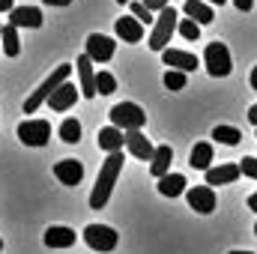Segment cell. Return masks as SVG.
<instances>
[{"instance_id": "6da1fadb", "label": "cell", "mask_w": 257, "mask_h": 254, "mask_svg": "<svg viewBox=\"0 0 257 254\" xmlns=\"http://www.w3.org/2000/svg\"><path fill=\"white\" fill-rule=\"evenodd\" d=\"M120 171H123V150H120V153H111V156L102 162L99 177H96V186L90 191V206H93V209H105V203H108V197H111V191H114V183H117Z\"/></svg>"}, {"instance_id": "7a4b0ae2", "label": "cell", "mask_w": 257, "mask_h": 254, "mask_svg": "<svg viewBox=\"0 0 257 254\" xmlns=\"http://www.w3.org/2000/svg\"><path fill=\"white\" fill-rule=\"evenodd\" d=\"M69 75H72V66H69V63L57 66V69H54V72H51V75H48V78H45V81H42L30 96H27V102H24V114H36V111H39V105H42V102H48V99H51V93H54L60 84L69 81Z\"/></svg>"}, {"instance_id": "3957f363", "label": "cell", "mask_w": 257, "mask_h": 254, "mask_svg": "<svg viewBox=\"0 0 257 254\" xmlns=\"http://www.w3.org/2000/svg\"><path fill=\"white\" fill-rule=\"evenodd\" d=\"M177 27H180V15H177V9H174V6L162 9L159 18H156V27H153V33H150V39H147L150 48H153V51H165L168 42H171V36L177 33Z\"/></svg>"}, {"instance_id": "277c9868", "label": "cell", "mask_w": 257, "mask_h": 254, "mask_svg": "<svg viewBox=\"0 0 257 254\" xmlns=\"http://www.w3.org/2000/svg\"><path fill=\"white\" fill-rule=\"evenodd\" d=\"M111 123L120 129V132H141L144 123H147V114L135 102H120V105L111 108Z\"/></svg>"}, {"instance_id": "5b68a950", "label": "cell", "mask_w": 257, "mask_h": 254, "mask_svg": "<svg viewBox=\"0 0 257 254\" xmlns=\"http://www.w3.org/2000/svg\"><path fill=\"white\" fill-rule=\"evenodd\" d=\"M203 66H206V72H209L212 78H227L230 69H233L227 45H224V42H209L206 51H203Z\"/></svg>"}, {"instance_id": "8992f818", "label": "cell", "mask_w": 257, "mask_h": 254, "mask_svg": "<svg viewBox=\"0 0 257 254\" xmlns=\"http://www.w3.org/2000/svg\"><path fill=\"white\" fill-rule=\"evenodd\" d=\"M84 242L93 251H114L117 248V230L108 224H87L84 227Z\"/></svg>"}, {"instance_id": "52a82bcc", "label": "cell", "mask_w": 257, "mask_h": 254, "mask_svg": "<svg viewBox=\"0 0 257 254\" xmlns=\"http://www.w3.org/2000/svg\"><path fill=\"white\" fill-rule=\"evenodd\" d=\"M18 138L27 147H45L51 138V123L48 120H24L18 126Z\"/></svg>"}, {"instance_id": "ba28073f", "label": "cell", "mask_w": 257, "mask_h": 254, "mask_svg": "<svg viewBox=\"0 0 257 254\" xmlns=\"http://www.w3.org/2000/svg\"><path fill=\"white\" fill-rule=\"evenodd\" d=\"M114 51H117V42L111 39V36H102V33H90L87 36V57L93 60V63H108L111 57H114Z\"/></svg>"}, {"instance_id": "9c48e42d", "label": "cell", "mask_w": 257, "mask_h": 254, "mask_svg": "<svg viewBox=\"0 0 257 254\" xmlns=\"http://www.w3.org/2000/svg\"><path fill=\"white\" fill-rule=\"evenodd\" d=\"M186 197H189V206L200 215H209L215 209V191L209 186H194V189L186 191Z\"/></svg>"}, {"instance_id": "30bf717a", "label": "cell", "mask_w": 257, "mask_h": 254, "mask_svg": "<svg viewBox=\"0 0 257 254\" xmlns=\"http://www.w3.org/2000/svg\"><path fill=\"white\" fill-rule=\"evenodd\" d=\"M75 66H78V81H81L78 90H81V96H84V99H93V96H96V72H93V60H90L87 54H81Z\"/></svg>"}, {"instance_id": "8fae6325", "label": "cell", "mask_w": 257, "mask_h": 254, "mask_svg": "<svg viewBox=\"0 0 257 254\" xmlns=\"http://www.w3.org/2000/svg\"><path fill=\"white\" fill-rule=\"evenodd\" d=\"M126 147L128 153L135 159H141V162H153V156H156V147L150 144V138L144 132H126Z\"/></svg>"}, {"instance_id": "7c38bea8", "label": "cell", "mask_w": 257, "mask_h": 254, "mask_svg": "<svg viewBox=\"0 0 257 254\" xmlns=\"http://www.w3.org/2000/svg\"><path fill=\"white\" fill-rule=\"evenodd\" d=\"M162 60H165V66H171V69H177V72H194V69L200 66V60H197L194 54L180 51V48H165V51H162Z\"/></svg>"}, {"instance_id": "4fadbf2b", "label": "cell", "mask_w": 257, "mask_h": 254, "mask_svg": "<svg viewBox=\"0 0 257 254\" xmlns=\"http://www.w3.org/2000/svg\"><path fill=\"white\" fill-rule=\"evenodd\" d=\"M114 33H117V39H123V42H141L144 39V24L135 18V15H123V18H117V24H114Z\"/></svg>"}, {"instance_id": "5bb4252c", "label": "cell", "mask_w": 257, "mask_h": 254, "mask_svg": "<svg viewBox=\"0 0 257 254\" xmlns=\"http://www.w3.org/2000/svg\"><path fill=\"white\" fill-rule=\"evenodd\" d=\"M75 102H78V87H75L72 81H66V84H60V87L51 93V99H48V108L60 114V111H69Z\"/></svg>"}, {"instance_id": "9a60e30c", "label": "cell", "mask_w": 257, "mask_h": 254, "mask_svg": "<svg viewBox=\"0 0 257 254\" xmlns=\"http://www.w3.org/2000/svg\"><path fill=\"white\" fill-rule=\"evenodd\" d=\"M54 177L63 183V186H78L84 180V165L75 162V159H63L54 165Z\"/></svg>"}, {"instance_id": "2e32d148", "label": "cell", "mask_w": 257, "mask_h": 254, "mask_svg": "<svg viewBox=\"0 0 257 254\" xmlns=\"http://www.w3.org/2000/svg\"><path fill=\"white\" fill-rule=\"evenodd\" d=\"M9 24L18 30V27H42V12L36 6H15L9 12Z\"/></svg>"}, {"instance_id": "e0dca14e", "label": "cell", "mask_w": 257, "mask_h": 254, "mask_svg": "<svg viewBox=\"0 0 257 254\" xmlns=\"http://www.w3.org/2000/svg\"><path fill=\"white\" fill-rule=\"evenodd\" d=\"M96 141H99V150H105V153L111 156V153H120V150H123L126 135H123L117 126H105V129H99Z\"/></svg>"}, {"instance_id": "ac0fdd59", "label": "cell", "mask_w": 257, "mask_h": 254, "mask_svg": "<svg viewBox=\"0 0 257 254\" xmlns=\"http://www.w3.org/2000/svg\"><path fill=\"white\" fill-rule=\"evenodd\" d=\"M233 180H239V165H233V162L206 171V186H209V189H212V186H227V183H233Z\"/></svg>"}, {"instance_id": "d6986e66", "label": "cell", "mask_w": 257, "mask_h": 254, "mask_svg": "<svg viewBox=\"0 0 257 254\" xmlns=\"http://www.w3.org/2000/svg\"><path fill=\"white\" fill-rule=\"evenodd\" d=\"M45 245L48 248H69L75 245V230L72 227H63V224H54L45 230Z\"/></svg>"}, {"instance_id": "ffe728a7", "label": "cell", "mask_w": 257, "mask_h": 254, "mask_svg": "<svg viewBox=\"0 0 257 254\" xmlns=\"http://www.w3.org/2000/svg\"><path fill=\"white\" fill-rule=\"evenodd\" d=\"M171 162H174V150H171V147H156V156H153V162H150V174H153L156 180L168 177V174H171Z\"/></svg>"}, {"instance_id": "44dd1931", "label": "cell", "mask_w": 257, "mask_h": 254, "mask_svg": "<svg viewBox=\"0 0 257 254\" xmlns=\"http://www.w3.org/2000/svg\"><path fill=\"white\" fill-rule=\"evenodd\" d=\"M186 15L192 18L194 24H212L215 21V15H212V6L209 3H203V0H186Z\"/></svg>"}, {"instance_id": "7402d4cb", "label": "cell", "mask_w": 257, "mask_h": 254, "mask_svg": "<svg viewBox=\"0 0 257 254\" xmlns=\"http://www.w3.org/2000/svg\"><path fill=\"white\" fill-rule=\"evenodd\" d=\"M209 162H212V144H206V141H200V144H194L192 147V156H189V165H192L194 171H209Z\"/></svg>"}, {"instance_id": "603a6c76", "label": "cell", "mask_w": 257, "mask_h": 254, "mask_svg": "<svg viewBox=\"0 0 257 254\" xmlns=\"http://www.w3.org/2000/svg\"><path fill=\"white\" fill-rule=\"evenodd\" d=\"M159 191H162L165 197H180V194L186 191V177H183V174H168V177H162V180H159Z\"/></svg>"}, {"instance_id": "cb8c5ba5", "label": "cell", "mask_w": 257, "mask_h": 254, "mask_svg": "<svg viewBox=\"0 0 257 254\" xmlns=\"http://www.w3.org/2000/svg\"><path fill=\"white\" fill-rule=\"evenodd\" d=\"M0 39H3V54H6V57H18L21 45H18V30H15L12 24H3Z\"/></svg>"}, {"instance_id": "d4e9b609", "label": "cell", "mask_w": 257, "mask_h": 254, "mask_svg": "<svg viewBox=\"0 0 257 254\" xmlns=\"http://www.w3.org/2000/svg\"><path fill=\"white\" fill-rule=\"evenodd\" d=\"M212 138L218 141V144H227V147H236L239 141H242V132L233 126H215L212 129Z\"/></svg>"}, {"instance_id": "484cf974", "label": "cell", "mask_w": 257, "mask_h": 254, "mask_svg": "<svg viewBox=\"0 0 257 254\" xmlns=\"http://www.w3.org/2000/svg\"><path fill=\"white\" fill-rule=\"evenodd\" d=\"M60 138H63L66 144H78V141H81V123H78L75 117L63 120V126H60Z\"/></svg>"}, {"instance_id": "4316f807", "label": "cell", "mask_w": 257, "mask_h": 254, "mask_svg": "<svg viewBox=\"0 0 257 254\" xmlns=\"http://www.w3.org/2000/svg\"><path fill=\"white\" fill-rule=\"evenodd\" d=\"M114 90H117V78H114L111 72H99V75H96V93L111 96Z\"/></svg>"}, {"instance_id": "83f0119b", "label": "cell", "mask_w": 257, "mask_h": 254, "mask_svg": "<svg viewBox=\"0 0 257 254\" xmlns=\"http://www.w3.org/2000/svg\"><path fill=\"white\" fill-rule=\"evenodd\" d=\"M165 87H168L171 93H177V90H183V87H186V72H177V69H168V72H165Z\"/></svg>"}, {"instance_id": "f1b7e54d", "label": "cell", "mask_w": 257, "mask_h": 254, "mask_svg": "<svg viewBox=\"0 0 257 254\" xmlns=\"http://www.w3.org/2000/svg\"><path fill=\"white\" fill-rule=\"evenodd\" d=\"M177 30H180V36L189 39V42H197V39H200V24H194L192 18H183Z\"/></svg>"}, {"instance_id": "f546056e", "label": "cell", "mask_w": 257, "mask_h": 254, "mask_svg": "<svg viewBox=\"0 0 257 254\" xmlns=\"http://www.w3.org/2000/svg\"><path fill=\"white\" fill-rule=\"evenodd\" d=\"M239 174H242V177H248V180H257V159H254V156H248V159H242V162H239Z\"/></svg>"}, {"instance_id": "4dcf8cb0", "label": "cell", "mask_w": 257, "mask_h": 254, "mask_svg": "<svg viewBox=\"0 0 257 254\" xmlns=\"http://www.w3.org/2000/svg\"><path fill=\"white\" fill-rule=\"evenodd\" d=\"M132 15H135L141 24H150V21H156V18H153V12H150L144 3H132Z\"/></svg>"}, {"instance_id": "1f68e13d", "label": "cell", "mask_w": 257, "mask_h": 254, "mask_svg": "<svg viewBox=\"0 0 257 254\" xmlns=\"http://www.w3.org/2000/svg\"><path fill=\"white\" fill-rule=\"evenodd\" d=\"M150 12H162V9H168V0H141Z\"/></svg>"}, {"instance_id": "d6a6232c", "label": "cell", "mask_w": 257, "mask_h": 254, "mask_svg": "<svg viewBox=\"0 0 257 254\" xmlns=\"http://www.w3.org/2000/svg\"><path fill=\"white\" fill-rule=\"evenodd\" d=\"M233 3H236V9H239V12H248V9L254 6V0H233Z\"/></svg>"}, {"instance_id": "836d02e7", "label": "cell", "mask_w": 257, "mask_h": 254, "mask_svg": "<svg viewBox=\"0 0 257 254\" xmlns=\"http://www.w3.org/2000/svg\"><path fill=\"white\" fill-rule=\"evenodd\" d=\"M15 9V0H0V12H12Z\"/></svg>"}, {"instance_id": "e575fe53", "label": "cell", "mask_w": 257, "mask_h": 254, "mask_svg": "<svg viewBox=\"0 0 257 254\" xmlns=\"http://www.w3.org/2000/svg\"><path fill=\"white\" fill-rule=\"evenodd\" d=\"M248 123H251V126H257V105H251V108H248Z\"/></svg>"}, {"instance_id": "d590c367", "label": "cell", "mask_w": 257, "mask_h": 254, "mask_svg": "<svg viewBox=\"0 0 257 254\" xmlns=\"http://www.w3.org/2000/svg\"><path fill=\"white\" fill-rule=\"evenodd\" d=\"M42 3H45V6H69L72 0H42Z\"/></svg>"}, {"instance_id": "8d00e7d4", "label": "cell", "mask_w": 257, "mask_h": 254, "mask_svg": "<svg viewBox=\"0 0 257 254\" xmlns=\"http://www.w3.org/2000/svg\"><path fill=\"white\" fill-rule=\"evenodd\" d=\"M248 209H254V212H257V191L248 197Z\"/></svg>"}, {"instance_id": "74e56055", "label": "cell", "mask_w": 257, "mask_h": 254, "mask_svg": "<svg viewBox=\"0 0 257 254\" xmlns=\"http://www.w3.org/2000/svg\"><path fill=\"white\" fill-rule=\"evenodd\" d=\"M251 90H257V66L251 69Z\"/></svg>"}, {"instance_id": "f35d334b", "label": "cell", "mask_w": 257, "mask_h": 254, "mask_svg": "<svg viewBox=\"0 0 257 254\" xmlns=\"http://www.w3.org/2000/svg\"><path fill=\"white\" fill-rule=\"evenodd\" d=\"M203 3H215V6H224L227 0H203Z\"/></svg>"}, {"instance_id": "ab89813d", "label": "cell", "mask_w": 257, "mask_h": 254, "mask_svg": "<svg viewBox=\"0 0 257 254\" xmlns=\"http://www.w3.org/2000/svg\"><path fill=\"white\" fill-rule=\"evenodd\" d=\"M230 254H251V251H230Z\"/></svg>"}, {"instance_id": "60d3db41", "label": "cell", "mask_w": 257, "mask_h": 254, "mask_svg": "<svg viewBox=\"0 0 257 254\" xmlns=\"http://www.w3.org/2000/svg\"><path fill=\"white\" fill-rule=\"evenodd\" d=\"M0 254H3V239H0Z\"/></svg>"}, {"instance_id": "b9f144b4", "label": "cell", "mask_w": 257, "mask_h": 254, "mask_svg": "<svg viewBox=\"0 0 257 254\" xmlns=\"http://www.w3.org/2000/svg\"><path fill=\"white\" fill-rule=\"evenodd\" d=\"M117 3H128V0H117Z\"/></svg>"}, {"instance_id": "7bdbcfd3", "label": "cell", "mask_w": 257, "mask_h": 254, "mask_svg": "<svg viewBox=\"0 0 257 254\" xmlns=\"http://www.w3.org/2000/svg\"><path fill=\"white\" fill-rule=\"evenodd\" d=\"M0 33H3V24H0Z\"/></svg>"}, {"instance_id": "ee69618b", "label": "cell", "mask_w": 257, "mask_h": 254, "mask_svg": "<svg viewBox=\"0 0 257 254\" xmlns=\"http://www.w3.org/2000/svg\"><path fill=\"white\" fill-rule=\"evenodd\" d=\"M254 233H257V224H254Z\"/></svg>"}]
</instances>
